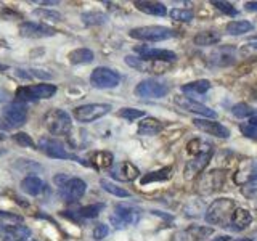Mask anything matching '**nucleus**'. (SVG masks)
<instances>
[{"instance_id": "1", "label": "nucleus", "mask_w": 257, "mask_h": 241, "mask_svg": "<svg viewBox=\"0 0 257 241\" xmlns=\"http://www.w3.org/2000/svg\"><path fill=\"white\" fill-rule=\"evenodd\" d=\"M235 209V201L230 198H220L215 199L206 209V220L212 225H219V227H230L231 225V212Z\"/></svg>"}, {"instance_id": "2", "label": "nucleus", "mask_w": 257, "mask_h": 241, "mask_svg": "<svg viewBox=\"0 0 257 241\" xmlns=\"http://www.w3.org/2000/svg\"><path fill=\"white\" fill-rule=\"evenodd\" d=\"M45 126L52 135L63 137L72 131V119L64 109H52L45 114Z\"/></svg>"}, {"instance_id": "3", "label": "nucleus", "mask_w": 257, "mask_h": 241, "mask_svg": "<svg viewBox=\"0 0 257 241\" xmlns=\"http://www.w3.org/2000/svg\"><path fill=\"white\" fill-rule=\"evenodd\" d=\"M56 85L53 84H37V85H24L16 90V101H37V100H48L56 93Z\"/></svg>"}, {"instance_id": "4", "label": "nucleus", "mask_w": 257, "mask_h": 241, "mask_svg": "<svg viewBox=\"0 0 257 241\" xmlns=\"http://www.w3.org/2000/svg\"><path fill=\"white\" fill-rule=\"evenodd\" d=\"M177 32L171 28L166 26H143L135 28L128 32V36L137 40H143V42H161V40H167L175 37Z\"/></svg>"}, {"instance_id": "5", "label": "nucleus", "mask_w": 257, "mask_h": 241, "mask_svg": "<svg viewBox=\"0 0 257 241\" xmlns=\"http://www.w3.org/2000/svg\"><path fill=\"white\" fill-rule=\"evenodd\" d=\"M140 220V209H137L132 204L120 203L114 207V212L109 215V222L114 228L120 230L127 225H135Z\"/></svg>"}, {"instance_id": "6", "label": "nucleus", "mask_w": 257, "mask_h": 241, "mask_svg": "<svg viewBox=\"0 0 257 241\" xmlns=\"http://www.w3.org/2000/svg\"><path fill=\"white\" fill-rule=\"evenodd\" d=\"M39 148L42 150L47 156H50L53 159H72V161H79L82 166H88L87 161L69 153L60 140L52 139V137H42V139L39 140Z\"/></svg>"}, {"instance_id": "7", "label": "nucleus", "mask_w": 257, "mask_h": 241, "mask_svg": "<svg viewBox=\"0 0 257 241\" xmlns=\"http://www.w3.org/2000/svg\"><path fill=\"white\" fill-rule=\"evenodd\" d=\"M112 106L108 103H90V104H82V106H77L72 111V116L79 123H95V120L101 119L103 116H106L108 112H111Z\"/></svg>"}, {"instance_id": "8", "label": "nucleus", "mask_w": 257, "mask_h": 241, "mask_svg": "<svg viewBox=\"0 0 257 241\" xmlns=\"http://www.w3.org/2000/svg\"><path fill=\"white\" fill-rule=\"evenodd\" d=\"M90 84L95 88H114L120 84V74L111 68H95L90 74Z\"/></svg>"}, {"instance_id": "9", "label": "nucleus", "mask_w": 257, "mask_h": 241, "mask_svg": "<svg viewBox=\"0 0 257 241\" xmlns=\"http://www.w3.org/2000/svg\"><path fill=\"white\" fill-rule=\"evenodd\" d=\"M2 119L5 120L8 129L21 127L28 119V109L24 106V103H21V101L8 103L2 111Z\"/></svg>"}, {"instance_id": "10", "label": "nucleus", "mask_w": 257, "mask_h": 241, "mask_svg": "<svg viewBox=\"0 0 257 241\" xmlns=\"http://www.w3.org/2000/svg\"><path fill=\"white\" fill-rule=\"evenodd\" d=\"M225 183V172L223 171H211L201 175L198 180V193L201 195H211V193L220 190Z\"/></svg>"}, {"instance_id": "11", "label": "nucleus", "mask_w": 257, "mask_h": 241, "mask_svg": "<svg viewBox=\"0 0 257 241\" xmlns=\"http://www.w3.org/2000/svg\"><path fill=\"white\" fill-rule=\"evenodd\" d=\"M169 87L159 80L155 79H147L135 87V95L142 96V98H163L164 95H167Z\"/></svg>"}, {"instance_id": "12", "label": "nucleus", "mask_w": 257, "mask_h": 241, "mask_svg": "<svg viewBox=\"0 0 257 241\" xmlns=\"http://www.w3.org/2000/svg\"><path fill=\"white\" fill-rule=\"evenodd\" d=\"M55 34H56L55 28L39 21H26L21 23L20 26V36L28 39H44V37H52Z\"/></svg>"}, {"instance_id": "13", "label": "nucleus", "mask_w": 257, "mask_h": 241, "mask_svg": "<svg viewBox=\"0 0 257 241\" xmlns=\"http://www.w3.org/2000/svg\"><path fill=\"white\" fill-rule=\"evenodd\" d=\"M87 183L82 179H69L66 183H63L60 187V196L66 201V203H74L79 201L85 195Z\"/></svg>"}, {"instance_id": "14", "label": "nucleus", "mask_w": 257, "mask_h": 241, "mask_svg": "<svg viewBox=\"0 0 257 241\" xmlns=\"http://www.w3.org/2000/svg\"><path fill=\"white\" fill-rule=\"evenodd\" d=\"M177 106H180L182 109L188 111V112H195V114H199V116H204V119H215L217 112L211 108L204 106V104H201L198 101H193L188 96H175L174 98Z\"/></svg>"}, {"instance_id": "15", "label": "nucleus", "mask_w": 257, "mask_h": 241, "mask_svg": "<svg viewBox=\"0 0 257 241\" xmlns=\"http://www.w3.org/2000/svg\"><path fill=\"white\" fill-rule=\"evenodd\" d=\"M31 230L21 223H7L0 227V239L2 241H28Z\"/></svg>"}, {"instance_id": "16", "label": "nucleus", "mask_w": 257, "mask_h": 241, "mask_svg": "<svg viewBox=\"0 0 257 241\" xmlns=\"http://www.w3.org/2000/svg\"><path fill=\"white\" fill-rule=\"evenodd\" d=\"M109 174L112 179H116L119 182H132L140 175V171L135 164L124 161V163L112 164V167L109 169Z\"/></svg>"}, {"instance_id": "17", "label": "nucleus", "mask_w": 257, "mask_h": 241, "mask_svg": "<svg viewBox=\"0 0 257 241\" xmlns=\"http://www.w3.org/2000/svg\"><path fill=\"white\" fill-rule=\"evenodd\" d=\"M135 52L140 55L142 60L147 61H169L172 63L177 60V55L171 50H161V48H150V47H135Z\"/></svg>"}, {"instance_id": "18", "label": "nucleus", "mask_w": 257, "mask_h": 241, "mask_svg": "<svg viewBox=\"0 0 257 241\" xmlns=\"http://www.w3.org/2000/svg\"><path fill=\"white\" fill-rule=\"evenodd\" d=\"M211 158H212V151L193 156V159H190L187 163V166H185V171H183L185 179L191 180V179H195L196 175H199L206 169V166L211 163Z\"/></svg>"}, {"instance_id": "19", "label": "nucleus", "mask_w": 257, "mask_h": 241, "mask_svg": "<svg viewBox=\"0 0 257 241\" xmlns=\"http://www.w3.org/2000/svg\"><path fill=\"white\" fill-rule=\"evenodd\" d=\"M196 129H199L201 132H206L207 135H212V137H219V139H228L230 132L227 127H223L220 123L212 119H195L193 120Z\"/></svg>"}, {"instance_id": "20", "label": "nucleus", "mask_w": 257, "mask_h": 241, "mask_svg": "<svg viewBox=\"0 0 257 241\" xmlns=\"http://www.w3.org/2000/svg\"><path fill=\"white\" fill-rule=\"evenodd\" d=\"M209 61L214 66H230V64L236 61V48L231 45L215 48L211 56H209Z\"/></svg>"}, {"instance_id": "21", "label": "nucleus", "mask_w": 257, "mask_h": 241, "mask_svg": "<svg viewBox=\"0 0 257 241\" xmlns=\"http://www.w3.org/2000/svg\"><path fill=\"white\" fill-rule=\"evenodd\" d=\"M114 164V156L111 151L101 150V151H93L88 156V166H93L98 171H104V169H111Z\"/></svg>"}, {"instance_id": "22", "label": "nucleus", "mask_w": 257, "mask_h": 241, "mask_svg": "<svg viewBox=\"0 0 257 241\" xmlns=\"http://www.w3.org/2000/svg\"><path fill=\"white\" fill-rule=\"evenodd\" d=\"M21 190L29 196H39L45 190V182L37 175H28L21 180Z\"/></svg>"}, {"instance_id": "23", "label": "nucleus", "mask_w": 257, "mask_h": 241, "mask_svg": "<svg viewBox=\"0 0 257 241\" xmlns=\"http://www.w3.org/2000/svg\"><path fill=\"white\" fill-rule=\"evenodd\" d=\"M125 63L131 68H134L137 71H142V72H163V69L158 66V61H147V60H142L140 56L127 55Z\"/></svg>"}, {"instance_id": "24", "label": "nucleus", "mask_w": 257, "mask_h": 241, "mask_svg": "<svg viewBox=\"0 0 257 241\" xmlns=\"http://www.w3.org/2000/svg\"><path fill=\"white\" fill-rule=\"evenodd\" d=\"M254 177H257V161H244L241 167L236 171L235 174V182L244 185L249 180H252Z\"/></svg>"}, {"instance_id": "25", "label": "nucleus", "mask_w": 257, "mask_h": 241, "mask_svg": "<svg viewBox=\"0 0 257 241\" xmlns=\"http://www.w3.org/2000/svg\"><path fill=\"white\" fill-rule=\"evenodd\" d=\"M137 7V10H140L147 15L151 16H166L167 15V8L164 4L161 2H147V0H139V2L134 4Z\"/></svg>"}, {"instance_id": "26", "label": "nucleus", "mask_w": 257, "mask_h": 241, "mask_svg": "<svg viewBox=\"0 0 257 241\" xmlns=\"http://www.w3.org/2000/svg\"><path fill=\"white\" fill-rule=\"evenodd\" d=\"M209 88H211V82L206 79H201V80H195V82H190V84H185L182 85V92L190 96H199V95H204Z\"/></svg>"}, {"instance_id": "27", "label": "nucleus", "mask_w": 257, "mask_h": 241, "mask_svg": "<svg viewBox=\"0 0 257 241\" xmlns=\"http://www.w3.org/2000/svg\"><path fill=\"white\" fill-rule=\"evenodd\" d=\"M251 222H252V215H251V212L247 211V209H243V207H235V209H233V212H231V223L235 225L236 230L246 228Z\"/></svg>"}, {"instance_id": "28", "label": "nucleus", "mask_w": 257, "mask_h": 241, "mask_svg": "<svg viewBox=\"0 0 257 241\" xmlns=\"http://www.w3.org/2000/svg\"><path fill=\"white\" fill-rule=\"evenodd\" d=\"M163 131V123L156 117H145L139 124L140 135H156Z\"/></svg>"}, {"instance_id": "29", "label": "nucleus", "mask_w": 257, "mask_h": 241, "mask_svg": "<svg viewBox=\"0 0 257 241\" xmlns=\"http://www.w3.org/2000/svg\"><path fill=\"white\" fill-rule=\"evenodd\" d=\"M172 175V169L171 167H163L159 169V171H155V172H148L142 177L140 183L142 185H148V183H153V182H164V180H169Z\"/></svg>"}, {"instance_id": "30", "label": "nucleus", "mask_w": 257, "mask_h": 241, "mask_svg": "<svg viewBox=\"0 0 257 241\" xmlns=\"http://www.w3.org/2000/svg\"><path fill=\"white\" fill-rule=\"evenodd\" d=\"M95 60V55L90 48H77L69 53V61L72 64H88Z\"/></svg>"}, {"instance_id": "31", "label": "nucleus", "mask_w": 257, "mask_h": 241, "mask_svg": "<svg viewBox=\"0 0 257 241\" xmlns=\"http://www.w3.org/2000/svg\"><path fill=\"white\" fill-rule=\"evenodd\" d=\"M220 34L215 31H204V32H199V34L195 36L193 42L199 47H207V45H215L220 42Z\"/></svg>"}, {"instance_id": "32", "label": "nucleus", "mask_w": 257, "mask_h": 241, "mask_svg": "<svg viewBox=\"0 0 257 241\" xmlns=\"http://www.w3.org/2000/svg\"><path fill=\"white\" fill-rule=\"evenodd\" d=\"M225 31H227V34L230 36H241L244 34V32H249L252 31V24L249 21H230L227 23V26H225Z\"/></svg>"}, {"instance_id": "33", "label": "nucleus", "mask_w": 257, "mask_h": 241, "mask_svg": "<svg viewBox=\"0 0 257 241\" xmlns=\"http://www.w3.org/2000/svg\"><path fill=\"white\" fill-rule=\"evenodd\" d=\"M187 150H188L190 155L198 156V155H203V153L212 151V147H211V143H207V142H204V140L195 139V140H191V142L187 145Z\"/></svg>"}, {"instance_id": "34", "label": "nucleus", "mask_w": 257, "mask_h": 241, "mask_svg": "<svg viewBox=\"0 0 257 241\" xmlns=\"http://www.w3.org/2000/svg\"><path fill=\"white\" fill-rule=\"evenodd\" d=\"M100 183H101V187H103L104 191H108V193H111V195H114L117 198H128V196H131V193H128L127 190H124L122 187H119V185H116V183H112L108 179H101Z\"/></svg>"}, {"instance_id": "35", "label": "nucleus", "mask_w": 257, "mask_h": 241, "mask_svg": "<svg viewBox=\"0 0 257 241\" xmlns=\"http://www.w3.org/2000/svg\"><path fill=\"white\" fill-rule=\"evenodd\" d=\"M32 15L37 16L39 20H42L44 24L61 21V15H60L58 12H55V10H47V8H37V10H34V13H32Z\"/></svg>"}, {"instance_id": "36", "label": "nucleus", "mask_w": 257, "mask_h": 241, "mask_svg": "<svg viewBox=\"0 0 257 241\" xmlns=\"http://www.w3.org/2000/svg\"><path fill=\"white\" fill-rule=\"evenodd\" d=\"M104 204H90V206H85V207H80L77 211V215L80 217V220L84 219H93V217L98 215L103 211Z\"/></svg>"}, {"instance_id": "37", "label": "nucleus", "mask_w": 257, "mask_h": 241, "mask_svg": "<svg viewBox=\"0 0 257 241\" xmlns=\"http://www.w3.org/2000/svg\"><path fill=\"white\" fill-rule=\"evenodd\" d=\"M169 15H171V18L174 21H180V23H190L193 20V16H195L193 12L187 10V8H172Z\"/></svg>"}, {"instance_id": "38", "label": "nucleus", "mask_w": 257, "mask_h": 241, "mask_svg": "<svg viewBox=\"0 0 257 241\" xmlns=\"http://www.w3.org/2000/svg\"><path fill=\"white\" fill-rule=\"evenodd\" d=\"M82 21L87 26H92V24H103L106 21V15L98 13V12H87L82 15Z\"/></svg>"}, {"instance_id": "39", "label": "nucleus", "mask_w": 257, "mask_h": 241, "mask_svg": "<svg viewBox=\"0 0 257 241\" xmlns=\"http://www.w3.org/2000/svg\"><path fill=\"white\" fill-rule=\"evenodd\" d=\"M241 195L247 199H257V177L241 187Z\"/></svg>"}, {"instance_id": "40", "label": "nucleus", "mask_w": 257, "mask_h": 241, "mask_svg": "<svg viewBox=\"0 0 257 241\" xmlns=\"http://www.w3.org/2000/svg\"><path fill=\"white\" fill-rule=\"evenodd\" d=\"M254 108H251L249 104H246V103H238V104H235V106L231 108V112L235 114L236 117H249V116H252L254 114Z\"/></svg>"}, {"instance_id": "41", "label": "nucleus", "mask_w": 257, "mask_h": 241, "mask_svg": "<svg viewBox=\"0 0 257 241\" xmlns=\"http://www.w3.org/2000/svg\"><path fill=\"white\" fill-rule=\"evenodd\" d=\"M119 117H124L127 120H137L145 116V112L142 109H135V108H122L117 112Z\"/></svg>"}, {"instance_id": "42", "label": "nucleus", "mask_w": 257, "mask_h": 241, "mask_svg": "<svg viewBox=\"0 0 257 241\" xmlns=\"http://www.w3.org/2000/svg\"><path fill=\"white\" fill-rule=\"evenodd\" d=\"M212 5L217 8V10H220L222 13L228 15V16H236L238 15L236 8L233 7L231 4H228V2H222V0H214Z\"/></svg>"}, {"instance_id": "43", "label": "nucleus", "mask_w": 257, "mask_h": 241, "mask_svg": "<svg viewBox=\"0 0 257 241\" xmlns=\"http://www.w3.org/2000/svg\"><path fill=\"white\" fill-rule=\"evenodd\" d=\"M13 140L21 145V147H26V148H34L36 145H34V140L31 139V137L26 134V132H18V134H15L13 135Z\"/></svg>"}, {"instance_id": "44", "label": "nucleus", "mask_w": 257, "mask_h": 241, "mask_svg": "<svg viewBox=\"0 0 257 241\" xmlns=\"http://www.w3.org/2000/svg\"><path fill=\"white\" fill-rule=\"evenodd\" d=\"M108 233H109L108 225H104V223H96L92 235H93V239L100 241V239H103V238H106Z\"/></svg>"}, {"instance_id": "45", "label": "nucleus", "mask_w": 257, "mask_h": 241, "mask_svg": "<svg viewBox=\"0 0 257 241\" xmlns=\"http://www.w3.org/2000/svg\"><path fill=\"white\" fill-rule=\"evenodd\" d=\"M0 222H7V223H21L23 222V217L21 215H16L12 212H5V211H0Z\"/></svg>"}, {"instance_id": "46", "label": "nucleus", "mask_w": 257, "mask_h": 241, "mask_svg": "<svg viewBox=\"0 0 257 241\" xmlns=\"http://www.w3.org/2000/svg\"><path fill=\"white\" fill-rule=\"evenodd\" d=\"M239 131L243 132L246 137H249V139L257 140V127H254L251 124H241L239 126Z\"/></svg>"}, {"instance_id": "47", "label": "nucleus", "mask_w": 257, "mask_h": 241, "mask_svg": "<svg viewBox=\"0 0 257 241\" xmlns=\"http://www.w3.org/2000/svg\"><path fill=\"white\" fill-rule=\"evenodd\" d=\"M7 98H8V93L5 92V88L2 87V84H0V103H4Z\"/></svg>"}, {"instance_id": "48", "label": "nucleus", "mask_w": 257, "mask_h": 241, "mask_svg": "<svg viewBox=\"0 0 257 241\" xmlns=\"http://www.w3.org/2000/svg\"><path fill=\"white\" fill-rule=\"evenodd\" d=\"M244 7L251 12H257V2H246Z\"/></svg>"}, {"instance_id": "49", "label": "nucleus", "mask_w": 257, "mask_h": 241, "mask_svg": "<svg viewBox=\"0 0 257 241\" xmlns=\"http://www.w3.org/2000/svg\"><path fill=\"white\" fill-rule=\"evenodd\" d=\"M228 239H230L228 235H222V236H219V238H214L212 241H228Z\"/></svg>"}, {"instance_id": "50", "label": "nucleus", "mask_w": 257, "mask_h": 241, "mask_svg": "<svg viewBox=\"0 0 257 241\" xmlns=\"http://www.w3.org/2000/svg\"><path fill=\"white\" fill-rule=\"evenodd\" d=\"M249 124L254 126V127H257V116H252V117H251V120H249Z\"/></svg>"}, {"instance_id": "51", "label": "nucleus", "mask_w": 257, "mask_h": 241, "mask_svg": "<svg viewBox=\"0 0 257 241\" xmlns=\"http://www.w3.org/2000/svg\"><path fill=\"white\" fill-rule=\"evenodd\" d=\"M233 241H251V238H236V239H233Z\"/></svg>"}, {"instance_id": "52", "label": "nucleus", "mask_w": 257, "mask_h": 241, "mask_svg": "<svg viewBox=\"0 0 257 241\" xmlns=\"http://www.w3.org/2000/svg\"><path fill=\"white\" fill-rule=\"evenodd\" d=\"M7 139V135H4L2 132H0V142H2V140H5Z\"/></svg>"}, {"instance_id": "53", "label": "nucleus", "mask_w": 257, "mask_h": 241, "mask_svg": "<svg viewBox=\"0 0 257 241\" xmlns=\"http://www.w3.org/2000/svg\"><path fill=\"white\" fill-rule=\"evenodd\" d=\"M0 155H2V151H0Z\"/></svg>"}]
</instances>
